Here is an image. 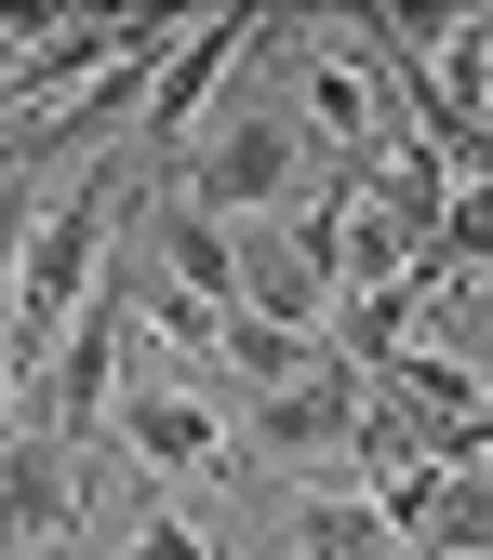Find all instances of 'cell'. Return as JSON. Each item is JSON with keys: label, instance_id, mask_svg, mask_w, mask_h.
I'll list each match as a JSON object with an SVG mask.
<instances>
[{"label": "cell", "instance_id": "3957f363", "mask_svg": "<svg viewBox=\"0 0 493 560\" xmlns=\"http://www.w3.org/2000/svg\"><path fill=\"white\" fill-rule=\"evenodd\" d=\"M280 560H413V534L374 480H320V494H294V547Z\"/></svg>", "mask_w": 493, "mask_h": 560}, {"label": "cell", "instance_id": "6da1fadb", "mask_svg": "<svg viewBox=\"0 0 493 560\" xmlns=\"http://www.w3.org/2000/svg\"><path fill=\"white\" fill-rule=\"evenodd\" d=\"M227 320H267V334H307V347H333L347 361V280H333V254H320V228H240V307Z\"/></svg>", "mask_w": 493, "mask_h": 560}, {"label": "cell", "instance_id": "7a4b0ae2", "mask_svg": "<svg viewBox=\"0 0 493 560\" xmlns=\"http://www.w3.org/2000/svg\"><path fill=\"white\" fill-rule=\"evenodd\" d=\"M320 254H333V280H347V307H387V294H413V280H427V241H413L374 187H347V200H333Z\"/></svg>", "mask_w": 493, "mask_h": 560}]
</instances>
